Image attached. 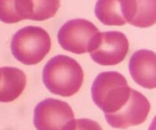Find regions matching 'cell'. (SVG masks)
I'll return each instance as SVG.
<instances>
[{"instance_id": "cell-9", "label": "cell", "mask_w": 156, "mask_h": 130, "mask_svg": "<svg viewBox=\"0 0 156 130\" xmlns=\"http://www.w3.org/2000/svg\"><path fill=\"white\" fill-rule=\"evenodd\" d=\"M129 70L133 79L140 86L148 89L156 87L155 53L148 50H140L131 56Z\"/></svg>"}, {"instance_id": "cell-11", "label": "cell", "mask_w": 156, "mask_h": 130, "mask_svg": "<svg viewBox=\"0 0 156 130\" xmlns=\"http://www.w3.org/2000/svg\"><path fill=\"white\" fill-rule=\"evenodd\" d=\"M31 11V0H0V21L6 24L30 19Z\"/></svg>"}, {"instance_id": "cell-7", "label": "cell", "mask_w": 156, "mask_h": 130, "mask_svg": "<svg viewBox=\"0 0 156 130\" xmlns=\"http://www.w3.org/2000/svg\"><path fill=\"white\" fill-rule=\"evenodd\" d=\"M150 111V103L148 99L139 91L131 89L129 100L117 112L105 114L108 124L116 129L142 124L147 119Z\"/></svg>"}, {"instance_id": "cell-14", "label": "cell", "mask_w": 156, "mask_h": 130, "mask_svg": "<svg viewBox=\"0 0 156 130\" xmlns=\"http://www.w3.org/2000/svg\"><path fill=\"white\" fill-rule=\"evenodd\" d=\"M68 130H102L97 122L89 119L74 120L70 124Z\"/></svg>"}, {"instance_id": "cell-3", "label": "cell", "mask_w": 156, "mask_h": 130, "mask_svg": "<svg viewBox=\"0 0 156 130\" xmlns=\"http://www.w3.org/2000/svg\"><path fill=\"white\" fill-rule=\"evenodd\" d=\"M11 48L14 57L20 62L27 65H35L50 52L51 40L42 27L27 26L14 34Z\"/></svg>"}, {"instance_id": "cell-13", "label": "cell", "mask_w": 156, "mask_h": 130, "mask_svg": "<svg viewBox=\"0 0 156 130\" xmlns=\"http://www.w3.org/2000/svg\"><path fill=\"white\" fill-rule=\"evenodd\" d=\"M32 11L30 20L44 21L56 15L60 0H31Z\"/></svg>"}, {"instance_id": "cell-12", "label": "cell", "mask_w": 156, "mask_h": 130, "mask_svg": "<svg viewBox=\"0 0 156 130\" xmlns=\"http://www.w3.org/2000/svg\"><path fill=\"white\" fill-rule=\"evenodd\" d=\"M135 15L130 24L138 27H149L156 21V0H134Z\"/></svg>"}, {"instance_id": "cell-10", "label": "cell", "mask_w": 156, "mask_h": 130, "mask_svg": "<svg viewBox=\"0 0 156 130\" xmlns=\"http://www.w3.org/2000/svg\"><path fill=\"white\" fill-rule=\"evenodd\" d=\"M27 83L22 70L15 67L0 68V102L9 103L18 98Z\"/></svg>"}, {"instance_id": "cell-2", "label": "cell", "mask_w": 156, "mask_h": 130, "mask_svg": "<svg viewBox=\"0 0 156 130\" xmlns=\"http://www.w3.org/2000/svg\"><path fill=\"white\" fill-rule=\"evenodd\" d=\"M131 89L123 75L117 72H105L94 79L91 97L94 103L105 114H114L126 104Z\"/></svg>"}, {"instance_id": "cell-1", "label": "cell", "mask_w": 156, "mask_h": 130, "mask_svg": "<svg viewBox=\"0 0 156 130\" xmlns=\"http://www.w3.org/2000/svg\"><path fill=\"white\" fill-rule=\"evenodd\" d=\"M84 73L77 61L65 55H58L48 61L43 70V82L53 94L71 97L79 91Z\"/></svg>"}, {"instance_id": "cell-6", "label": "cell", "mask_w": 156, "mask_h": 130, "mask_svg": "<svg viewBox=\"0 0 156 130\" xmlns=\"http://www.w3.org/2000/svg\"><path fill=\"white\" fill-rule=\"evenodd\" d=\"M74 120L71 107L57 99H45L34 109V125L37 130H68Z\"/></svg>"}, {"instance_id": "cell-4", "label": "cell", "mask_w": 156, "mask_h": 130, "mask_svg": "<svg viewBox=\"0 0 156 130\" xmlns=\"http://www.w3.org/2000/svg\"><path fill=\"white\" fill-rule=\"evenodd\" d=\"M129 51V41L119 31L99 32L93 40L88 53L91 59L101 65H117Z\"/></svg>"}, {"instance_id": "cell-5", "label": "cell", "mask_w": 156, "mask_h": 130, "mask_svg": "<svg viewBox=\"0 0 156 130\" xmlns=\"http://www.w3.org/2000/svg\"><path fill=\"white\" fill-rule=\"evenodd\" d=\"M99 30L91 21L82 18L68 21L58 32V41L62 49L76 54L88 53Z\"/></svg>"}, {"instance_id": "cell-8", "label": "cell", "mask_w": 156, "mask_h": 130, "mask_svg": "<svg viewBox=\"0 0 156 130\" xmlns=\"http://www.w3.org/2000/svg\"><path fill=\"white\" fill-rule=\"evenodd\" d=\"M94 13L98 19L105 25L130 24L135 15L134 0H98Z\"/></svg>"}]
</instances>
